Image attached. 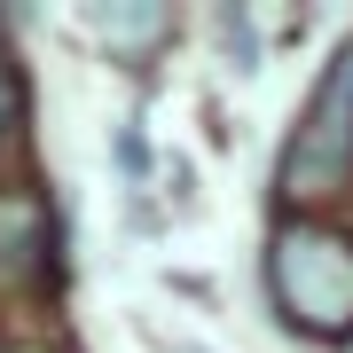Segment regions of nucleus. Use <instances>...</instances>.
Returning <instances> with one entry per match:
<instances>
[{
	"mask_svg": "<svg viewBox=\"0 0 353 353\" xmlns=\"http://www.w3.org/2000/svg\"><path fill=\"white\" fill-rule=\"evenodd\" d=\"M267 290L275 314L306 338H353V236L322 220H283L267 236Z\"/></svg>",
	"mask_w": 353,
	"mask_h": 353,
	"instance_id": "nucleus-1",
	"label": "nucleus"
},
{
	"mask_svg": "<svg viewBox=\"0 0 353 353\" xmlns=\"http://www.w3.org/2000/svg\"><path fill=\"white\" fill-rule=\"evenodd\" d=\"M345 189H353V39L314 79L299 126H290V150L275 165L283 204H322V196H345Z\"/></svg>",
	"mask_w": 353,
	"mask_h": 353,
	"instance_id": "nucleus-2",
	"label": "nucleus"
},
{
	"mask_svg": "<svg viewBox=\"0 0 353 353\" xmlns=\"http://www.w3.org/2000/svg\"><path fill=\"white\" fill-rule=\"evenodd\" d=\"M39 259H48V212L39 204H0V290L8 283H32Z\"/></svg>",
	"mask_w": 353,
	"mask_h": 353,
	"instance_id": "nucleus-3",
	"label": "nucleus"
},
{
	"mask_svg": "<svg viewBox=\"0 0 353 353\" xmlns=\"http://www.w3.org/2000/svg\"><path fill=\"white\" fill-rule=\"evenodd\" d=\"M87 32L134 55V48H150V39L173 32V16H165V8H87Z\"/></svg>",
	"mask_w": 353,
	"mask_h": 353,
	"instance_id": "nucleus-4",
	"label": "nucleus"
},
{
	"mask_svg": "<svg viewBox=\"0 0 353 353\" xmlns=\"http://www.w3.org/2000/svg\"><path fill=\"white\" fill-rule=\"evenodd\" d=\"M24 126V71H16V55L0 48V141Z\"/></svg>",
	"mask_w": 353,
	"mask_h": 353,
	"instance_id": "nucleus-5",
	"label": "nucleus"
}]
</instances>
